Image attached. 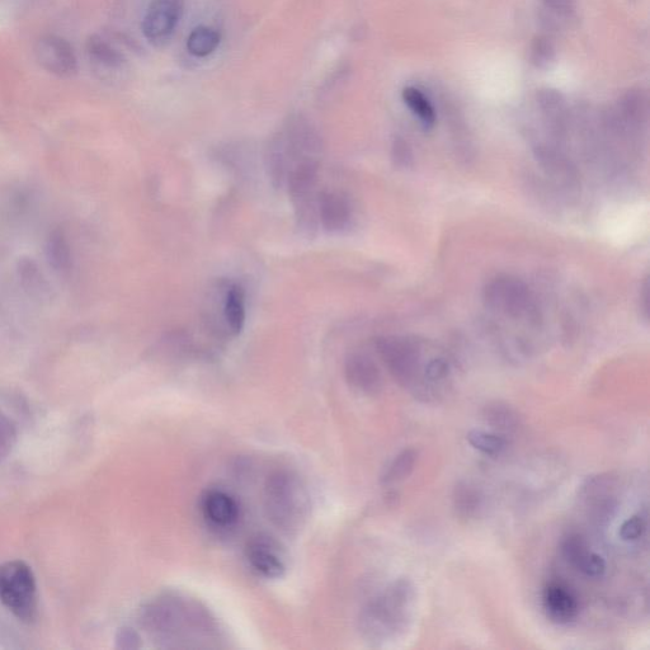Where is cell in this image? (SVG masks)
<instances>
[{"instance_id": "6da1fadb", "label": "cell", "mask_w": 650, "mask_h": 650, "mask_svg": "<svg viewBox=\"0 0 650 650\" xmlns=\"http://www.w3.org/2000/svg\"><path fill=\"white\" fill-rule=\"evenodd\" d=\"M416 591L408 579H397L371 598L359 616L361 637L371 645H383L408 628Z\"/></svg>"}, {"instance_id": "7a4b0ae2", "label": "cell", "mask_w": 650, "mask_h": 650, "mask_svg": "<svg viewBox=\"0 0 650 650\" xmlns=\"http://www.w3.org/2000/svg\"><path fill=\"white\" fill-rule=\"evenodd\" d=\"M267 516L285 532L299 530L310 512V494L303 479L290 470H277L265 487Z\"/></svg>"}, {"instance_id": "3957f363", "label": "cell", "mask_w": 650, "mask_h": 650, "mask_svg": "<svg viewBox=\"0 0 650 650\" xmlns=\"http://www.w3.org/2000/svg\"><path fill=\"white\" fill-rule=\"evenodd\" d=\"M205 623H209V620L205 619L197 607L187 605L185 601L174 597L158 598L143 610L145 628L164 642H174V639L180 638L182 634H187V626L192 628L195 624Z\"/></svg>"}, {"instance_id": "277c9868", "label": "cell", "mask_w": 650, "mask_h": 650, "mask_svg": "<svg viewBox=\"0 0 650 650\" xmlns=\"http://www.w3.org/2000/svg\"><path fill=\"white\" fill-rule=\"evenodd\" d=\"M376 350L393 378L416 395L427 364L422 362V343L405 337H383L376 341Z\"/></svg>"}, {"instance_id": "5b68a950", "label": "cell", "mask_w": 650, "mask_h": 650, "mask_svg": "<svg viewBox=\"0 0 650 650\" xmlns=\"http://www.w3.org/2000/svg\"><path fill=\"white\" fill-rule=\"evenodd\" d=\"M0 601L18 619L30 623L37 609L34 573L26 563L12 562L0 567Z\"/></svg>"}, {"instance_id": "8992f818", "label": "cell", "mask_w": 650, "mask_h": 650, "mask_svg": "<svg viewBox=\"0 0 650 650\" xmlns=\"http://www.w3.org/2000/svg\"><path fill=\"white\" fill-rule=\"evenodd\" d=\"M317 183L318 160H305L294 164L287 176L286 185L295 207L296 219L305 230L317 228L319 221Z\"/></svg>"}, {"instance_id": "52a82bcc", "label": "cell", "mask_w": 650, "mask_h": 650, "mask_svg": "<svg viewBox=\"0 0 650 650\" xmlns=\"http://www.w3.org/2000/svg\"><path fill=\"white\" fill-rule=\"evenodd\" d=\"M484 299L489 308L512 318H529L534 312L529 289L512 277H498L487 286Z\"/></svg>"}, {"instance_id": "ba28073f", "label": "cell", "mask_w": 650, "mask_h": 650, "mask_svg": "<svg viewBox=\"0 0 650 650\" xmlns=\"http://www.w3.org/2000/svg\"><path fill=\"white\" fill-rule=\"evenodd\" d=\"M37 63L47 73L70 78L78 72V58L68 40L58 35H45L36 42Z\"/></svg>"}, {"instance_id": "9c48e42d", "label": "cell", "mask_w": 650, "mask_h": 650, "mask_svg": "<svg viewBox=\"0 0 650 650\" xmlns=\"http://www.w3.org/2000/svg\"><path fill=\"white\" fill-rule=\"evenodd\" d=\"M183 13V0H150L143 18L146 40L163 44L173 35Z\"/></svg>"}, {"instance_id": "30bf717a", "label": "cell", "mask_w": 650, "mask_h": 650, "mask_svg": "<svg viewBox=\"0 0 650 650\" xmlns=\"http://www.w3.org/2000/svg\"><path fill=\"white\" fill-rule=\"evenodd\" d=\"M86 55L93 73L101 79H110L113 75L122 72L127 64L124 51L103 35L89 37L86 44Z\"/></svg>"}, {"instance_id": "8fae6325", "label": "cell", "mask_w": 650, "mask_h": 650, "mask_svg": "<svg viewBox=\"0 0 650 650\" xmlns=\"http://www.w3.org/2000/svg\"><path fill=\"white\" fill-rule=\"evenodd\" d=\"M249 565L267 579H279L286 572L284 551L270 536L258 535L249 541L246 549Z\"/></svg>"}, {"instance_id": "7c38bea8", "label": "cell", "mask_w": 650, "mask_h": 650, "mask_svg": "<svg viewBox=\"0 0 650 650\" xmlns=\"http://www.w3.org/2000/svg\"><path fill=\"white\" fill-rule=\"evenodd\" d=\"M345 374L348 384L361 394L374 397L383 389V376L379 367L365 353L353 352L347 356Z\"/></svg>"}, {"instance_id": "4fadbf2b", "label": "cell", "mask_w": 650, "mask_h": 650, "mask_svg": "<svg viewBox=\"0 0 650 650\" xmlns=\"http://www.w3.org/2000/svg\"><path fill=\"white\" fill-rule=\"evenodd\" d=\"M543 607L546 616L555 624L573 623L579 615V602L567 584L549 582L543 590Z\"/></svg>"}, {"instance_id": "5bb4252c", "label": "cell", "mask_w": 650, "mask_h": 650, "mask_svg": "<svg viewBox=\"0 0 650 650\" xmlns=\"http://www.w3.org/2000/svg\"><path fill=\"white\" fill-rule=\"evenodd\" d=\"M201 512L216 529H230L237 525L240 507L237 499L221 489H209L201 498Z\"/></svg>"}, {"instance_id": "9a60e30c", "label": "cell", "mask_w": 650, "mask_h": 650, "mask_svg": "<svg viewBox=\"0 0 650 650\" xmlns=\"http://www.w3.org/2000/svg\"><path fill=\"white\" fill-rule=\"evenodd\" d=\"M318 218L329 233H341L352 220V207L345 195L334 191L319 193Z\"/></svg>"}, {"instance_id": "2e32d148", "label": "cell", "mask_w": 650, "mask_h": 650, "mask_svg": "<svg viewBox=\"0 0 650 650\" xmlns=\"http://www.w3.org/2000/svg\"><path fill=\"white\" fill-rule=\"evenodd\" d=\"M246 292L239 285L226 290L223 317L230 333L238 336L246 324Z\"/></svg>"}, {"instance_id": "e0dca14e", "label": "cell", "mask_w": 650, "mask_h": 650, "mask_svg": "<svg viewBox=\"0 0 650 650\" xmlns=\"http://www.w3.org/2000/svg\"><path fill=\"white\" fill-rule=\"evenodd\" d=\"M452 501H454L456 513L464 520L477 517L483 507L482 492L469 482H460L456 485Z\"/></svg>"}, {"instance_id": "ac0fdd59", "label": "cell", "mask_w": 650, "mask_h": 650, "mask_svg": "<svg viewBox=\"0 0 650 650\" xmlns=\"http://www.w3.org/2000/svg\"><path fill=\"white\" fill-rule=\"evenodd\" d=\"M483 416L485 423L491 426L493 432L502 436L516 431L520 425V418H518L515 409L501 402L488 404L484 409Z\"/></svg>"}, {"instance_id": "d6986e66", "label": "cell", "mask_w": 650, "mask_h": 650, "mask_svg": "<svg viewBox=\"0 0 650 650\" xmlns=\"http://www.w3.org/2000/svg\"><path fill=\"white\" fill-rule=\"evenodd\" d=\"M403 101L426 129L435 126V107L432 106L425 93L419 91L416 87L404 88Z\"/></svg>"}, {"instance_id": "ffe728a7", "label": "cell", "mask_w": 650, "mask_h": 650, "mask_svg": "<svg viewBox=\"0 0 650 650\" xmlns=\"http://www.w3.org/2000/svg\"><path fill=\"white\" fill-rule=\"evenodd\" d=\"M418 460V451L414 449H407L398 456H395L392 463L386 466L384 473L381 474L380 482L384 485H392L402 482L413 473L414 466Z\"/></svg>"}, {"instance_id": "44dd1931", "label": "cell", "mask_w": 650, "mask_h": 650, "mask_svg": "<svg viewBox=\"0 0 650 650\" xmlns=\"http://www.w3.org/2000/svg\"><path fill=\"white\" fill-rule=\"evenodd\" d=\"M221 36L214 28L200 26L188 36L187 50L196 58H206L218 49Z\"/></svg>"}, {"instance_id": "7402d4cb", "label": "cell", "mask_w": 650, "mask_h": 650, "mask_svg": "<svg viewBox=\"0 0 650 650\" xmlns=\"http://www.w3.org/2000/svg\"><path fill=\"white\" fill-rule=\"evenodd\" d=\"M466 440H468L473 449L489 456L501 455L507 447L506 437L498 435L496 432L471 430L468 435H466Z\"/></svg>"}, {"instance_id": "603a6c76", "label": "cell", "mask_w": 650, "mask_h": 650, "mask_svg": "<svg viewBox=\"0 0 650 650\" xmlns=\"http://www.w3.org/2000/svg\"><path fill=\"white\" fill-rule=\"evenodd\" d=\"M538 103L541 112L544 113L546 120L550 121V124L555 126L563 124L565 115H567V108H565L562 94L553 91V89H544V91L538 93Z\"/></svg>"}, {"instance_id": "cb8c5ba5", "label": "cell", "mask_w": 650, "mask_h": 650, "mask_svg": "<svg viewBox=\"0 0 650 650\" xmlns=\"http://www.w3.org/2000/svg\"><path fill=\"white\" fill-rule=\"evenodd\" d=\"M562 551L564 558L574 565L578 571L592 553V551L588 549L586 541H584L579 535H569L567 539H564Z\"/></svg>"}, {"instance_id": "d4e9b609", "label": "cell", "mask_w": 650, "mask_h": 650, "mask_svg": "<svg viewBox=\"0 0 650 650\" xmlns=\"http://www.w3.org/2000/svg\"><path fill=\"white\" fill-rule=\"evenodd\" d=\"M555 59V47L548 37H538L531 46V61L538 68L549 67Z\"/></svg>"}, {"instance_id": "484cf974", "label": "cell", "mask_w": 650, "mask_h": 650, "mask_svg": "<svg viewBox=\"0 0 650 650\" xmlns=\"http://www.w3.org/2000/svg\"><path fill=\"white\" fill-rule=\"evenodd\" d=\"M647 527V518L642 515L631 516L620 526V539L625 541V543H634V541L643 538Z\"/></svg>"}, {"instance_id": "4316f807", "label": "cell", "mask_w": 650, "mask_h": 650, "mask_svg": "<svg viewBox=\"0 0 650 650\" xmlns=\"http://www.w3.org/2000/svg\"><path fill=\"white\" fill-rule=\"evenodd\" d=\"M543 3L558 17L571 18L577 11V0H543Z\"/></svg>"}, {"instance_id": "83f0119b", "label": "cell", "mask_w": 650, "mask_h": 650, "mask_svg": "<svg viewBox=\"0 0 650 650\" xmlns=\"http://www.w3.org/2000/svg\"><path fill=\"white\" fill-rule=\"evenodd\" d=\"M117 647L121 649H138L141 645L139 634L135 630L125 628L120 630L116 638Z\"/></svg>"}, {"instance_id": "f1b7e54d", "label": "cell", "mask_w": 650, "mask_h": 650, "mask_svg": "<svg viewBox=\"0 0 650 650\" xmlns=\"http://www.w3.org/2000/svg\"><path fill=\"white\" fill-rule=\"evenodd\" d=\"M393 159L400 167H408L412 160L411 148L403 139H397L393 145Z\"/></svg>"}, {"instance_id": "f546056e", "label": "cell", "mask_w": 650, "mask_h": 650, "mask_svg": "<svg viewBox=\"0 0 650 650\" xmlns=\"http://www.w3.org/2000/svg\"><path fill=\"white\" fill-rule=\"evenodd\" d=\"M13 437L12 428L3 417H0V456L6 454L11 438Z\"/></svg>"}]
</instances>
